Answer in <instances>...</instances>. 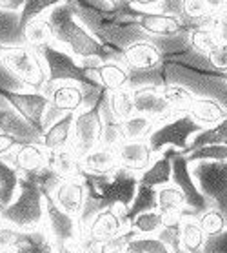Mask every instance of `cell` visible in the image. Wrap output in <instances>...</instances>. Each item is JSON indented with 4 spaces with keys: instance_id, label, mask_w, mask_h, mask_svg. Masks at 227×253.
Here are the masks:
<instances>
[{
    "instance_id": "cell-1",
    "label": "cell",
    "mask_w": 227,
    "mask_h": 253,
    "mask_svg": "<svg viewBox=\"0 0 227 253\" xmlns=\"http://www.w3.org/2000/svg\"><path fill=\"white\" fill-rule=\"evenodd\" d=\"M162 73L164 84L184 86L194 97L213 98L227 108V73L218 71L207 55L194 51L191 46L180 53L165 55Z\"/></svg>"
},
{
    "instance_id": "cell-2",
    "label": "cell",
    "mask_w": 227,
    "mask_h": 253,
    "mask_svg": "<svg viewBox=\"0 0 227 253\" xmlns=\"http://www.w3.org/2000/svg\"><path fill=\"white\" fill-rule=\"evenodd\" d=\"M44 17L51 22L58 46L75 55L78 60L98 58L102 62H122V51L98 41L75 15L69 0L57 4Z\"/></svg>"
},
{
    "instance_id": "cell-3",
    "label": "cell",
    "mask_w": 227,
    "mask_h": 253,
    "mask_svg": "<svg viewBox=\"0 0 227 253\" xmlns=\"http://www.w3.org/2000/svg\"><path fill=\"white\" fill-rule=\"evenodd\" d=\"M82 180L87 190V201H85L84 211L80 215L82 226H87L97 213L109 210V208H120L127 210L133 204L138 188V173L118 168L108 175H95V173H82Z\"/></svg>"
},
{
    "instance_id": "cell-4",
    "label": "cell",
    "mask_w": 227,
    "mask_h": 253,
    "mask_svg": "<svg viewBox=\"0 0 227 253\" xmlns=\"http://www.w3.org/2000/svg\"><path fill=\"white\" fill-rule=\"evenodd\" d=\"M2 220L4 224L17 228V230H37L45 226V206L44 195L37 186L28 180L20 178L18 195L9 206L2 208Z\"/></svg>"
},
{
    "instance_id": "cell-5",
    "label": "cell",
    "mask_w": 227,
    "mask_h": 253,
    "mask_svg": "<svg viewBox=\"0 0 227 253\" xmlns=\"http://www.w3.org/2000/svg\"><path fill=\"white\" fill-rule=\"evenodd\" d=\"M204 129L205 127L200 126L189 113H180L175 119L162 122L154 127L153 133L149 135L148 142L154 155H162L169 148H175L176 151L186 153L193 142V138Z\"/></svg>"
},
{
    "instance_id": "cell-6",
    "label": "cell",
    "mask_w": 227,
    "mask_h": 253,
    "mask_svg": "<svg viewBox=\"0 0 227 253\" xmlns=\"http://www.w3.org/2000/svg\"><path fill=\"white\" fill-rule=\"evenodd\" d=\"M40 53V57L44 60L45 69H47V82L44 87V95L51 89L55 84L60 82H78V84H97L95 81H91L85 69L80 66L78 58L66 51L64 47L58 44H49L37 49ZM100 86V84H98Z\"/></svg>"
},
{
    "instance_id": "cell-7",
    "label": "cell",
    "mask_w": 227,
    "mask_h": 253,
    "mask_svg": "<svg viewBox=\"0 0 227 253\" xmlns=\"http://www.w3.org/2000/svg\"><path fill=\"white\" fill-rule=\"evenodd\" d=\"M2 60L13 73L26 82L35 91H44L47 82V69L40 53L26 44L18 46H0Z\"/></svg>"
},
{
    "instance_id": "cell-8",
    "label": "cell",
    "mask_w": 227,
    "mask_h": 253,
    "mask_svg": "<svg viewBox=\"0 0 227 253\" xmlns=\"http://www.w3.org/2000/svg\"><path fill=\"white\" fill-rule=\"evenodd\" d=\"M189 166L211 208L218 210L227 222V161H198L189 162Z\"/></svg>"
},
{
    "instance_id": "cell-9",
    "label": "cell",
    "mask_w": 227,
    "mask_h": 253,
    "mask_svg": "<svg viewBox=\"0 0 227 253\" xmlns=\"http://www.w3.org/2000/svg\"><path fill=\"white\" fill-rule=\"evenodd\" d=\"M165 153L171 157V162H173V180L171 182L176 188H180V191L186 197V208L182 211V217H198L204 211H207L211 204L204 197V193L200 191L198 184L194 182L193 175H191V166H189L186 155L176 151L175 148L165 150Z\"/></svg>"
},
{
    "instance_id": "cell-10",
    "label": "cell",
    "mask_w": 227,
    "mask_h": 253,
    "mask_svg": "<svg viewBox=\"0 0 227 253\" xmlns=\"http://www.w3.org/2000/svg\"><path fill=\"white\" fill-rule=\"evenodd\" d=\"M49 97V106L44 115V131L55 124L60 117L68 113H78L85 108L84 84L78 82H60L45 93Z\"/></svg>"
},
{
    "instance_id": "cell-11",
    "label": "cell",
    "mask_w": 227,
    "mask_h": 253,
    "mask_svg": "<svg viewBox=\"0 0 227 253\" xmlns=\"http://www.w3.org/2000/svg\"><path fill=\"white\" fill-rule=\"evenodd\" d=\"M102 129L104 122L102 113H100V102L97 106H93V108L80 110L78 113H75L73 137H71V146L69 148L82 159L91 150L100 146Z\"/></svg>"
},
{
    "instance_id": "cell-12",
    "label": "cell",
    "mask_w": 227,
    "mask_h": 253,
    "mask_svg": "<svg viewBox=\"0 0 227 253\" xmlns=\"http://www.w3.org/2000/svg\"><path fill=\"white\" fill-rule=\"evenodd\" d=\"M45 206V228L49 231L53 242H76L84 226L80 219L62 211L53 201V197H44Z\"/></svg>"
},
{
    "instance_id": "cell-13",
    "label": "cell",
    "mask_w": 227,
    "mask_h": 253,
    "mask_svg": "<svg viewBox=\"0 0 227 253\" xmlns=\"http://www.w3.org/2000/svg\"><path fill=\"white\" fill-rule=\"evenodd\" d=\"M133 100H135V113L153 119L156 122V126L180 115L167 104L158 86L136 87V89H133Z\"/></svg>"
},
{
    "instance_id": "cell-14",
    "label": "cell",
    "mask_w": 227,
    "mask_h": 253,
    "mask_svg": "<svg viewBox=\"0 0 227 253\" xmlns=\"http://www.w3.org/2000/svg\"><path fill=\"white\" fill-rule=\"evenodd\" d=\"M7 102L26 119L33 127L44 135V115L49 106V97L42 91H4Z\"/></svg>"
},
{
    "instance_id": "cell-15",
    "label": "cell",
    "mask_w": 227,
    "mask_h": 253,
    "mask_svg": "<svg viewBox=\"0 0 227 253\" xmlns=\"http://www.w3.org/2000/svg\"><path fill=\"white\" fill-rule=\"evenodd\" d=\"M2 161L13 164L22 177H28L49 168V150L42 142H26Z\"/></svg>"
},
{
    "instance_id": "cell-16",
    "label": "cell",
    "mask_w": 227,
    "mask_h": 253,
    "mask_svg": "<svg viewBox=\"0 0 227 253\" xmlns=\"http://www.w3.org/2000/svg\"><path fill=\"white\" fill-rule=\"evenodd\" d=\"M136 22L151 39L178 37V35H186L191 29L178 15H173V13H138Z\"/></svg>"
},
{
    "instance_id": "cell-17",
    "label": "cell",
    "mask_w": 227,
    "mask_h": 253,
    "mask_svg": "<svg viewBox=\"0 0 227 253\" xmlns=\"http://www.w3.org/2000/svg\"><path fill=\"white\" fill-rule=\"evenodd\" d=\"M116 155H118L120 168L138 173V175L146 171L156 157L148 140H124L116 148Z\"/></svg>"
},
{
    "instance_id": "cell-18",
    "label": "cell",
    "mask_w": 227,
    "mask_h": 253,
    "mask_svg": "<svg viewBox=\"0 0 227 253\" xmlns=\"http://www.w3.org/2000/svg\"><path fill=\"white\" fill-rule=\"evenodd\" d=\"M53 201L57 202V206L62 211L80 219V215L84 211L85 201H87V190H85L84 180L82 178L62 180V184L58 186V190L53 195Z\"/></svg>"
},
{
    "instance_id": "cell-19",
    "label": "cell",
    "mask_w": 227,
    "mask_h": 253,
    "mask_svg": "<svg viewBox=\"0 0 227 253\" xmlns=\"http://www.w3.org/2000/svg\"><path fill=\"white\" fill-rule=\"evenodd\" d=\"M85 230L89 231L91 235H95L100 241H109L114 237L122 235L124 231L129 230V224L124 219V210L120 208H109L104 211L97 213L89 224L85 226Z\"/></svg>"
},
{
    "instance_id": "cell-20",
    "label": "cell",
    "mask_w": 227,
    "mask_h": 253,
    "mask_svg": "<svg viewBox=\"0 0 227 253\" xmlns=\"http://www.w3.org/2000/svg\"><path fill=\"white\" fill-rule=\"evenodd\" d=\"M85 73L108 91L129 87V71L122 62H104L97 68L85 69Z\"/></svg>"
},
{
    "instance_id": "cell-21",
    "label": "cell",
    "mask_w": 227,
    "mask_h": 253,
    "mask_svg": "<svg viewBox=\"0 0 227 253\" xmlns=\"http://www.w3.org/2000/svg\"><path fill=\"white\" fill-rule=\"evenodd\" d=\"M188 113L198 122L200 126H204L205 129L216 126V124H220L222 121L227 119L226 106H222L218 100L205 98V97H194Z\"/></svg>"
},
{
    "instance_id": "cell-22",
    "label": "cell",
    "mask_w": 227,
    "mask_h": 253,
    "mask_svg": "<svg viewBox=\"0 0 227 253\" xmlns=\"http://www.w3.org/2000/svg\"><path fill=\"white\" fill-rule=\"evenodd\" d=\"M82 168L87 173H95V175H108L118 169V155H116V148H109V146H97L95 150H91L85 157H82Z\"/></svg>"
},
{
    "instance_id": "cell-23",
    "label": "cell",
    "mask_w": 227,
    "mask_h": 253,
    "mask_svg": "<svg viewBox=\"0 0 227 253\" xmlns=\"http://www.w3.org/2000/svg\"><path fill=\"white\" fill-rule=\"evenodd\" d=\"M73 122H75V113H68V115L60 117L55 124H51L44 131L42 144L49 151L69 148L71 146V137H73Z\"/></svg>"
},
{
    "instance_id": "cell-24",
    "label": "cell",
    "mask_w": 227,
    "mask_h": 253,
    "mask_svg": "<svg viewBox=\"0 0 227 253\" xmlns=\"http://www.w3.org/2000/svg\"><path fill=\"white\" fill-rule=\"evenodd\" d=\"M49 168L55 169L64 180H68V178H82V173H84L82 159L71 148L49 151Z\"/></svg>"
},
{
    "instance_id": "cell-25",
    "label": "cell",
    "mask_w": 227,
    "mask_h": 253,
    "mask_svg": "<svg viewBox=\"0 0 227 253\" xmlns=\"http://www.w3.org/2000/svg\"><path fill=\"white\" fill-rule=\"evenodd\" d=\"M215 11L209 0H182L180 4V18L188 28L209 26Z\"/></svg>"
},
{
    "instance_id": "cell-26",
    "label": "cell",
    "mask_w": 227,
    "mask_h": 253,
    "mask_svg": "<svg viewBox=\"0 0 227 253\" xmlns=\"http://www.w3.org/2000/svg\"><path fill=\"white\" fill-rule=\"evenodd\" d=\"M138 180L140 184L151 186V188H162L165 184H171L173 180V162H171V157L167 153H162V155L154 157L153 164L138 175Z\"/></svg>"
},
{
    "instance_id": "cell-27",
    "label": "cell",
    "mask_w": 227,
    "mask_h": 253,
    "mask_svg": "<svg viewBox=\"0 0 227 253\" xmlns=\"http://www.w3.org/2000/svg\"><path fill=\"white\" fill-rule=\"evenodd\" d=\"M24 44L33 49H40L49 44H57V37L51 22L45 17L35 18L24 28Z\"/></svg>"
},
{
    "instance_id": "cell-28",
    "label": "cell",
    "mask_w": 227,
    "mask_h": 253,
    "mask_svg": "<svg viewBox=\"0 0 227 253\" xmlns=\"http://www.w3.org/2000/svg\"><path fill=\"white\" fill-rule=\"evenodd\" d=\"M207 241L204 228L200 226L196 217H182L180 244L186 253H202Z\"/></svg>"
},
{
    "instance_id": "cell-29",
    "label": "cell",
    "mask_w": 227,
    "mask_h": 253,
    "mask_svg": "<svg viewBox=\"0 0 227 253\" xmlns=\"http://www.w3.org/2000/svg\"><path fill=\"white\" fill-rule=\"evenodd\" d=\"M154 210H158V188H151V186L138 182L135 201L124 211V219L129 224L131 220L135 219V217H138L140 213L154 211Z\"/></svg>"
},
{
    "instance_id": "cell-30",
    "label": "cell",
    "mask_w": 227,
    "mask_h": 253,
    "mask_svg": "<svg viewBox=\"0 0 227 253\" xmlns=\"http://www.w3.org/2000/svg\"><path fill=\"white\" fill-rule=\"evenodd\" d=\"M18 44H24L20 13L0 9V46H18Z\"/></svg>"
},
{
    "instance_id": "cell-31",
    "label": "cell",
    "mask_w": 227,
    "mask_h": 253,
    "mask_svg": "<svg viewBox=\"0 0 227 253\" xmlns=\"http://www.w3.org/2000/svg\"><path fill=\"white\" fill-rule=\"evenodd\" d=\"M20 178L22 175L17 168L0 159V210L15 201V197L18 195Z\"/></svg>"
},
{
    "instance_id": "cell-32",
    "label": "cell",
    "mask_w": 227,
    "mask_h": 253,
    "mask_svg": "<svg viewBox=\"0 0 227 253\" xmlns=\"http://www.w3.org/2000/svg\"><path fill=\"white\" fill-rule=\"evenodd\" d=\"M186 208V197L173 182L158 188V211L164 217H182Z\"/></svg>"
},
{
    "instance_id": "cell-33",
    "label": "cell",
    "mask_w": 227,
    "mask_h": 253,
    "mask_svg": "<svg viewBox=\"0 0 227 253\" xmlns=\"http://www.w3.org/2000/svg\"><path fill=\"white\" fill-rule=\"evenodd\" d=\"M108 104L109 110L118 119L120 122L127 121L129 117L135 115V100H133V89H116V91H108Z\"/></svg>"
},
{
    "instance_id": "cell-34",
    "label": "cell",
    "mask_w": 227,
    "mask_h": 253,
    "mask_svg": "<svg viewBox=\"0 0 227 253\" xmlns=\"http://www.w3.org/2000/svg\"><path fill=\"white\" fill-rule=\"evenodd\" d=\"M165 226V217L158 210L154 211H146L140 213L138 217L129 222V228L136 233V237H151L158 235L160 230Z\"/></svg>"
},
{
    "instance_id": "cell-35",
    "label": "cell",
    "mask_w": 227,
    "mask_h": 253,
    "mask_svg": "<svg viewBox=\"0 0 227 253\" xmlns=\"http://www.w3.org/2000/svg\"><path fill=\"white\" fill-rule=\"evenodd\" d=\"M122 127H124L125 140H148L149 135L156 127V122L146 115L135 113L127 121L122 122Z\"/></svg>"
},
{
    "instance_id": "cell-36",
    "label": "cell",
    "mask_w": 227,
    "mask_h": 253,
    "mask_svg": "<svg viewBox=\"0 0 227 253\" xmlns=\"http://www.w3.org/2000/svg\"><path fill=\"white\" fill-rule=\"evenodd\" d=\"M188 41H189V46L193 47L194 51L202 53V55H207V57H209V53L220 44L216 33L209 26L191 28L188 33Z\"/></svg>"
},
{
    "instance_id": "cell-37",
    "label": "cell",
    "mask_w": 227,
    "mask_h": 253,
    "mask_svg": "<svg viewBox=\"0 0 227 253\" xmlns=\"http://www.w3.org/2000/svg\"><path fill=\"white\" fill-rule=\"evenodd\" d=\"M160 89H162V95L173 110L178 111V113H188L194 100V95L189 91L188 87L178 86V84H164Z\"/></svg>"
},
{
    "instance_id": "cell-38",
    "label": "cell",
    "mask_w": 227,
    "mask_h": 253,
    "mask_svg": "<svg viewBox=\"0 0 227 253\" xmlns=\"http://www.w3.org/2000/svg\"><path fill=\"white\" fill-rule=\"evenodd\" d=\"M211 144H224V146H227V119L222 121L220 124H216V126H213V127H207V129H204L202 133H198V135L193 138L189 150L186 151L184 155H188V153L198 150V148H204V146H211Z\"/></svg>"
},
{
    "instance_id": "cell-39",
    "label": "cell",
    "mask_w": 227,
    "mask_h": 253,
    "mask_svg": "<svg viewBox=\"0 0 227 253\" xmlns=\"http://www.w3.org/2000/svg\"><path fill=\"white\" fill-rule=\"evenodd\" d=\"M24 178L31 180V182L42 191V195L44 197L55 195V191L58 190V186L62 184V180H64L55 169H51V168H45V169H42V171L28 175V177H24Z\"/></svg>"
},
{
    "instance_id": "cell-40",
    "label": "cell",
    "mask_w": 227,
    "mask_h": 253,
    "mask_svg": "<svg viewBox=\"0 0 227 253\" xmlns=\"http://www.w3.org/2000/svg\"><path fill=\"white\" fill-rule=\"evenodd\" d=\"M180 226H182V217H165V226L160 230L158 235H156L173 253L182 252Z\"/></svg>"
},
{
    "instance_id": "cell-41",
    "label": "cell",
    "mask_w": 227,
    "mask_h": 253,
    "mask_svg": "<svg viewBox=\"0 0 227 253\" xmlns=\"http://www.w3.org/2000/svg\"><path fill=\"white\" fill-rule=\"evenodd\" d=\"M196 219H198L200 226L204 228L205 235L207 237L220 235V233H224V231L227 230L226 217H224L218 210H215V208H209L207 211H204L202 215H198Z\"/></svg>"
},
{
    "instance_id": "cell-42",
    "label": "cell",
    "mask_w": 227,
    "mask_h": 253,
    "mask_svg": "<svg viewBox=\"0 0 227 253\" xmlns=\"http://www.w3.org/2000/svg\"><path fill=\"white\" fill-rule=\"evenodd\" d=\"M186 159H188V162L227 161V146H224V144H211V146H204V148H198V150L188 153Z\"/></svg>"
},
{
    "instance_id": "cell-43",
    "label": "cell",
    "mask_w": 227,
    "mask_h": 253,
    "mask_svg": "<svg viewBox=\"0 0 227 253\" xmlns=\"http://www.w3.org/2000/svg\"><path fill=\"white\" fill-rule=\"evenodd\" d=\"M0 89L2 91H13V93H20V91H35L31 87L18 79L11 69L7 68L6 62L0 58Z\"/></svg>"
},
{
    "instance_id": "cell-44",
    "label": "cell",
    "mask_w": 227,
    "mask_h": 253,
    "mask_svg": "<svg viewBox=\"0 0 227 253\" xmlns=\"http://www.w3.org/2000/svg\"><path fill=\"white\" fill-rule=\"evenodd\" d=\"M78 4L97 9V11L108 13V11H122L129 7V0H80Z\"/></svg>"
},
{
    "instance_id": "cell-45",
    "label": "cell",
    "mask_w": 227,
    "mask_h": 253,
    "mask_svg": "<svg viewBox=\"0 0 227 253\" xmlns=\"http://www.w3.org/2000/svg\"><path fill=\"white\" fill-rule=\"evenodd\" d=\"M209 28L216 33L218 41L227 42V4L220 6L215 11V15H213L209 22Z\"/></svg>"
},
{
    "instance_id": "cell-46",
    "label": "cell",
    "mask_w": 227,
    "mask_h": 253,
    "mask_svg": "<svg viewBox=\"0 0 227 253\" xmlns=\"http://www.w3.org/2000/svg\"><path fill=\"white\" fill-rule=\"evenodd\" d=\"M136 246L140 248L144 253H173L164 242L160 241L156 235L151 237H136L135 239Z\"/></svg>"
},
{
    "instance_id": "cell-47",
    "label": "cell",
    "mask_w": 227,
    "mask_h": 253,
    "mask_svg": "<svg viewBox=\"0 0 227 253\" xmlns=\"http://www.w3.org/2000/svg\"><path fill=\"white\" fill-rule=\"evenodd\" d=\"M209 60L218 71L227 73V42H220V44L209 53Z\"/></svg>"
},
{
    "instance_id": "cell-48",
    "label": "cell",
    "mask_w": 227,
    "mask_h": 253,
    "mask_svg": "<svg viewBox=\"0 0 227 253\" xmlns=\"http://www.w3.org/2000/svg\"><path fill=\"white\" fill-rule=\"evenodd\" d=\"M202 253H227V230L220 235L207 237Z\"/></svg>"
},
{
    "instance_id": "cell-49",
    "label": "cell",
    "mask_w": 227,
    "mask_h": 253,
    "mask_svg": "<svg viewBox=\"0 0 227 253\" xmlns=\"http://www.w3.org/2000/svg\"><path fill=\"white\" fill-rule=\"evenodd\" d=\"M20 144H26V142L17 137H13V135H9V133L0 131V159H6L7 155H11Z\"/></svg>"
},
{
    "instance_id": "cell-50",
    "label": "cell",
    "mask_w": 227,
    "mask_h": 253,
    "mask_svg": "<svg viewBox=\"0 0 227 253\" xmlns=\"http://www.w3.org/2000/svg\"><path fill=\"white\" fill-rule=\"evenodd\" d=\"M55 253H84L78 242H55Z\"/></svg>"
},
{
    "instance_id": "cell-51",
    "label": "cell",
    "mask_w": 227,
    "mask_h": 253,
    "mask_svg": "<svg viewBox=\"0 0 227 253\" xmlns=\"http://www.w3.org/2000/svg\"><path fill=\"white\" fill-rule=\"evenodd\" d=\"M28 0H0V9L4 11H22Z\"/></svg>"
},
{
    "instance_id": "cell-52",
    "label": "cell",
    "mask_w": 227,
    "mask_h": 253,
    "mask_svg": "<svg viewBox=\"0 0 227 253\" xmlns=\"http://www.w3.org/2000/svg\"><path fill=\"white\" fill-rule=\"evenodd\" d=\"M124 253H144V252H142V250H140L138 246H136L135 239H133V241H131L129 244H127V248L124 250Z\"/></svg>"
},
{
    "instance_id": "cell-53",
    "label": "cell",
    "mask_w": 227,
    "mask_h": 253,
    "mask_svg": "<svg viewBox=\"0 0 227 253\" xmlns=\"http://www.w3.org/2000/svg\"><path fill=\"white\" fill-rule=\"evenodd\" d=\"M13 106L9 102H7V98L4 97V91L0 89V110H11Z\"/></svg>"
},
{
    "instance_id": "cell-54",
    "label": "cell",
    "mask_w": 227,
    "mask_h": 253,
    "mask_svg": "<svg viewBox=\"0 0 227 253\" xmlns=\"http://www.w3.org/2000/svg\"><path fill=\"white\" fill-rule=\"evenodd\" d=\"M4 224V220H2V213H0V226Z\"/></svg>"
},
{
    "instance_id": "cell-55",
    "label": "cell",
    "mask_w": 227,
    "mask_h": 253,
    "mask_svg": "<svg viewBox=\"0 0 227 253\" xmlns=\"http://www.w3.org/2000/svg\"><path fill=\"white\" fill-rule=\"evenodd\" d=\"M220 2H222V4H227V0H220Z\"/></svg>"
},
{
    "instance_id": "cell-56",
    "label": "cell",
    "mask_w": 227,
    "mask_h": 253,
    "mask_svg": "<svg viewBox=\"0 0 227 253\" xmlns=\"http://www.w3.org/2000/svg\"><path fill=\"white\" fill-rule=\"evenodd\" d=\"M0 253H11V252H0Z\"/></svg>"
},
{
    "instance_id": "cell-57",
    "label": "cell",
    "mask_w": 227,
    "mask_h": 253,
    "mask_svg": "<svg viewBox=\"0 0 227 253\" xmlns=\"http://www.w3.org/2000/svg\"><path fill=\"white\" fill-rule=\"evenodd\" d=\"M180 253H186V252H184V250H182V252H180Z\"/></svg>"
}]
</instances>
